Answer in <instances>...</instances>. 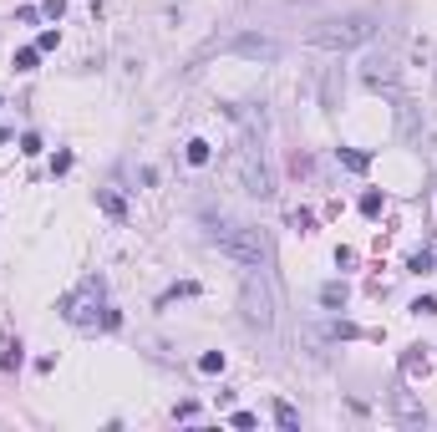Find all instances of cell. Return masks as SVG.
<instances>
[{
    "label": "cell",
    "instance_id": "cell-8",
    "mask_svg": "<svg viewBox=\"0 0 437 432\" xmlns=\"http://www.w3.org/2000/svg\"><path fill=\"white\" fill-rule=\"evenodd\" d=\"M183 158H188V163H193V168H204V163H209V158H214V148H209V143H204V138H188V148H183Z\"/></svg>",
    "mask_w": 437,
    "mask_h": 432
},
{
    "label": "cell",
    "instance_id": "cell-22",
    "mask_svg": "<svg viewBox=\"0 0 437 432\" xmlns=\"http://www.w3.org/2000/svg\"><path fill=\"white\" fill-rule=\"evenodd\" d=\"M193 290H199V285H193V280H183V285H173V290H168L163 300H178V295H193Z\"/></svg>",
    "mask_w": 437,
    "mask_h": 432
},
{
    "label": "cell",
    "instance_id": "cell-15",
    "mask_svg": "<svg viewBox=\"0 0 437 432\" xmlns=\"http://www.w3.org/2000/svg\"><path fill=\"white\" fill-rule=\"evenodd\" d=\"M20 361H26V356H20V341H6V351H0V372H15Z\"/></svg>",
    "mask_w": 437,
    "mask_h": 432
},
{
    "label": "cell",
    "instance_id": "cell-6",
    "mask_svg": "<svg viewBox=\"0 0 437 432\" xmlns=\"http://www.w3.org/2000/svg\"><path fill=\"white\" fill-rule=\"evenodd\" d=\"M92 295H102V280H86L81 295H67V300H61V315H67L72 326H86V320H92Z\"/></svg>",
    "mask_w": 437,
    "mask_h": 432
},
{
    "label": "cell",
    "instance_id": "cell-10",
    "mask_svg": "<svg viewBox=\"0 0 437 432\" xmlns=\"http://www.w3.org/2000/svg\"><path fill=\"white\" fill-rule=\"evenodd\" d=\"M270 412H275V422H280V427H285V432H295V427H300V412H295V407H290V402H275V407H270Z\"/></svg>",
    "mask_w": 437,
    "mask_h": 432
},
{
    "label": "cell",
    "instance_id": "cell-5",
    "mask_svg": "<svg viewBox=\"0 0 437 432\" xmlns=\"http://www.w3.org/2000/svg\"><path fill=\"white\" fill-rule=\"evenodd\" d=\"M224 51L249 56V61H275V56H280V41H275V36H259V31H244V36L224 41Z\"/></svg>",
    "mask_w": 437,
    "mask_h": 432
},
{
    "label": "cell",
    "instance_id": "cell-11",
    "mask_svg": "<svg viewBox=\"0 0 437 432\" xmlns=\"http://www.w3.org/2000/svg\"><path fill=\"white\" fill-rule=\"evenodd\" d=\"M341 163L351 168V173H366L371 168V153H361V148H341Z\"/></svg>",
    "mask_w": 437,
    "mask_h": 432
},
{
    "label": "cell",
    "instance_id": "cell-19",
    "mask_svg": "<svg viewBox=\"0 0 437 432\" xmlns=\"http://www.w3.org/2000/svg\"><path fill=\"white\" fill-rule=\"evenodd\" d=\"M41 15H51V20H61V15H67V0H46V6H41Z\"/></svg>",
    "mask_w": 437,
    "mask_h": 432
},
{
    "label": "cell",
    "instance_id": "cell-1",
    "mask_svg": "<svg viewBox=\"0 0 437 432\" xmlns=\"http://www.w3.org/2000/svg\"><path fill=\"white\" fill-rule=\"evenodd\" d=\"M239 310H244V326H254V331H275L280 326L285 295H280L275 265H249L244 285H239Z\"/></svg>",
    "mask_w": 437,
    "mask_h": 432
},
{
    "label": "cell",
    "instance_id": "cell-7",
    "mask_svg": "<svg viewBox=\"0 0 437 432\" xmlns=\"http://www.w3.org/2000/svg\"><path fill=\"white\" fill-rule=\"evenodd\" d=\"M391 407H397V417H402V422H427V412H422V407L412 402L407 392H397V397H391Z\"/></svg>",
    "mask_w": 437,
    "mask_h": 432
},
{
    "label": "cell",
    "instance_id": "cell-13",
    "mask_svg": "<svg viewBox=\"0 0 437 432\" xmlns=\"http://www.w3.org/2000/svg\"><path fill=\"white\" fill-rule=\"evenodd\" d=\"M320 306H346V285H341V280H331V285H320Z\"/></svg>",
    "mask_w": 437,
    "mask_h": 432
},
{
    "label": "cell",
    "instance_id": "cell-9",
    "mask_svg": "<svg viewBox=\"0 0 437 432\" xmlns=\"http://www.w3.org/2000/svg\"><path fill=\"white\" fill-rule=\"evenodd\" d=\"M407 270H412V275H432V270H437V254H432V249H417V254L407 259Z\"/></svg>",
    "mask_w": 437,
    "mask_h": 432
},
{
    "label": "cell",
    "instance_id": "cell-3",
    "mask_svg": "<svg viewBox=\"0 0 437 432\" xmlns=\"http://www.w3.org/2000/svg\"><path fill=\"white\" fill-rule=\"evenodd\" d=\"M377 15H331V20H320V26L305 31V46H320V51H356L366 46L371 36H377Z\"/></svg>",
    "mask_w": 437,
    "mask_h": 432
},
{
    "label": "cell",
    "instance_id": "cell-25",
    "mask_svg": "<svg viewBox=\"0 0 437 432\" xmlns=\"http://www.w3.org/2000/svg\"><path fill=\"white\" fill-rule=\"evenodd\" d=\"M0 143H11V127H0Z\"/></svg>",
    "mask_w": 437,
    "mask_h": 432
},
{
    "label": "cell",
    "instance_id": "cell-20",
    "mask_svg": "<svg viewBox=\"0 0 437 432\" xmlns=\"http://www.w3.org/2000/svg\"><path fill=\"white\" fill-rule=\"evenodd\" d=\"M412 310H417V315H437V295H422V300H417Z\"/></svg>",
    "mask_w": 437,
    "mask_h": 432
},
{
    "label": "cell",
    "instance_id": "cell-14",
    "mask_svg": "<svg viewBox=\"0 0 437 432\" xmlns=\"http://www.w3.org/2000/svg\"><path fill=\"white\" fill-rule=\"evenodd\" d=\"M402 372H407V377H417V372H427V356H422V346H412V351L402 356Z\"/></svg>",
    "mask_w": 437,
    "mask_h": 432
},
{
    "label": "cell",
    "instance_id": "cell-24",
    "mask_svg": "<svg viewBox=\"0 0 437 432\" xmlns=\"http://www.w3.org/2000/svg\"><path fill=\"white\" fill-rule=\"evenodd\" d=\"M229 422H234V427H244V432H249V427H254V422H259V417H254V412H234V417H229Z\"/></svg>",
    "mask_w": 437,
    "mask_h": 432
},
{
    "label": "cell",
    "instance_id": "cell-23",
    "mask_svg": "<svg viewBox=\"0 0 437 432\" xmlns=\"http://www.w3.org/2000/svg\"><path fill=\"white\" fill-rule=\"evenodd\" d=\"M72 163H77V158H72V153H56V158H51V173H67V168H72Z\"/></svg>",
    "mask_w": 437,
    "mask_h": 432
},
{
    "label": "cell",
    "instance_id": "cell-16",
    "mask_svg": "<svg viewBox=\"0 0 437 432\" xmlns=\"http://www.w3.org/2000/svg\"><path fill=\"white\" fill-rule=\"evenodd\" d=\"M36 61H41V46H26V51H15V72H36Z\"/></svg>",
    "mask_w": 437,
    "mask_h": 432
},
{
    "label": "cell",
    "instance_id": "cell-12",
    "mask_svg": "<svg viewBox=\"0 0 437 432\" xmlns=\"http://www.w3.org/2000/svg\"><path fill=\"white\" fill-rule=\"evenodd\" d=\"M97 204H102L107 214H112V219H122V214H127V204H122V193H112V188H102V193H97Z\"/></svg>",
    "mask_w": 437,
    "mask_h": 432
},
{
    "label": "cell",
    "instance_id": "cell-2",
    "mask_svg": "<svg viewBox=\"0 0 437 432\" xmlns=\"http://www.w3.org/2000/svg\"><path fill=\"white\" fill-rule=\"evenodd\" d=\"M209 229V244L218 249V254H229V259H239V265H275V240L265 229H254V224H239V219H209L204 224Z\"/></svg>",
    "mask_w": 437,
    "mask_h": 432
},
{
    "label": "cell",
    "instance_id": "cell-21",
    "mask_svg": "<svg viewBox=\"0 0 437 432\" xmlns=\"http://www.w3.org/2000/svg\"><path fill=\"white\" fill-rule=\"evenodd\" d=\"M20 153H31V158H36V153H41V138H36V133H26V138H20Z\"/></svg>",
    "mask_w": 437,
    "mask_h": 432
},
{
    "label": "cell",
    "instance_id": "cell-17",
    "mask_svg": "<svg viewBox=\"0 0 437 432\" xmlns=\"http://www.w3.org/2000/svg\"><path fill=\"white\" fill-rule=\"evenodd\" d=\"M361 214H366V219H377V214H381V193H377V188L361 193Z\"/></svg>",
    "mask_w": 437,
    "mask_h": 432
},
{
    "label": "cell",
    "instance_id": "cell-4",
    "mask_svg": "<svg viewBox=\"0 0 437 432\" xmlns=\"http://www.w3.org/2000/svg\"><path fill=\"white\" fill-rule=\"evenodd\" d=\"M234 168H239V183H244L249 199H275V173H270V158H265V148H259V138H254V133L239 138Z\"/></svg>",
    "mask_w": 437,
    "mask_h": 432
},
{
    "label": "cell",
    "instance_id": "cell-18",
    "mask_svg": "<svg viewBox=\"0 0 437 432\" xmlns=\"http://www.w3.org/2000/svg\"><path fill=\"white\" fill-rule=\"evenodd\" d=\"M199 372H209V377L224 372V351H204V356H199Z\"/></svg>",
    "mask_w": 437,
    "mask_h": 432
}]
</instances>
